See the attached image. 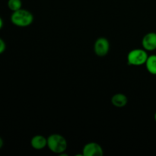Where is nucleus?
<instances>
[{"instance_id":"obj_1","label":"nucleus","mask_w":156,"mask_h":156,"mask_svg":"<svg viewBox=\"0 0 156 156\" xmlns=\"http://www.w3.org/2000/svg\"><path fill=\"white\" fill-rule=\"evenodd\" d=\"M67 146L66 140L60 134H52L47 138V147L53 153L61 155L65 152Z\"/></svg>"},{"instance_id":"obj_2","label":"nucleus","mask_w":156,"mask_h":156,"mask_svg":"<svg viewBox=\"0 0 156 156\" xmlns=\"http://www.w3.org/2000/svg\"><path fill=\"white\" fill-rule=\"evenodd\" d=\"M11 21L12 24L18 27H27L33 22L34 16L29 11L21 9L13 12L11 16Z\"/></svg>"},{"instance_id":"obj_3","label":"nucleus","mask_w":156,"mask_h":156,"mask_svg":"<svg viewBox=\"0 0 156 156\" xmlns=\"http://www.w3.org/2000/svg\"><path fill=\"white\" fill-rule=\"evenodd\" d=\"M149 55L144 49H134L127 55V62L129 66H140L146 64Z\"/></svg>"},{"instance_id":"obj_4","label":"nucleus","mask_w":156,"mask_h":156,"mask_svg":"<svg viewBox=\"0 0 156 156\" xmlns=\"http://www.w3.org/2000/svg\"><path fill=\"white\" fill-rule=\"evenodd\" d=\"M94 50L98 56H105L110 50V43L105 37H100L96 40L94 45Z\"/></svg>"},{"instance_id":"obj_5","label":"nucleus","mask_w":156,"mask_h":156,"mask_svg":"<svg viewBox=\"0 0 156 156\" xmlns=\"http://www.w3.org/2000/svg\"><path fill=\"white\" fill-rule=\"evenodd\" d=\"M103 155L104 151L101 146L94 142L87 143L82 149L83 156H102Z\"/></svg>"},{"instance_id":"obj_6","label":"nucleus","mask_w":156,"mask_h":156,"mask_svg":"<svg viewBox=\"0 0 156 156\" xmlns=\"http://www.w3.org/2000/svg\"><path fill=\"white\" fill-rule=\"evenodd\" d=\"M142 45L146 51H153L156 50V33L149 32L143 37Z\"/></svg>"},{"instance_id":"obj_7","label":"nucleus","mask_w":156,"mask_h":156,"mask_svg":"<svg viewBox=\"0 0 156 156\" xmlns=\"http://www.w3.org/2000/svg\"><path fill=\"white\" fill-rule=\"evenodd\" d=\"M30 145L36 150H41L47 146V138L41 135L34 136L30 140Z\"/></svg>"},{"instance_id":"obj_8","label":"nucleus","mask_w":156,"mask_h":156,"mask_svg":"<svg viewBox=\"0 0 156 156\" xmlns=\"http://www.w3.org/2000/svg\"><path fill=\"white\" fill-rule=\"evenodd\" d=\"M128 98L125 94L122 93H117L113 95L111 98V103L114 107L118 108H123L127 105Z\"/></svg>"},{"instance_id":"obj_9","label":"nucleus","mask_w":156,"mask_h":156,"mask_svg":"<svg viewBox=\"0 0 156 156\" xmlns=\"http://www.w3.org/2000/svg\"><path fill=\"white\" fill-rule=\"evenodd\" d=\"M148 72L152 75H156V55L149 56L146 62Z\"/></svg>"},{"instance_id":"obj_10","label":"nucleus","mask_w":156,"mask_h":156,"mask_svg":"<svg viewBox=\"0 0 156 156\" xmlns=\"http://www.w3.org/2000/svg\"><path fill=\"white\" fill-rule=\"evenodd\" d=\"M21 5H22L21 0H9L8 1V7L12 12L21 9Z\"/></svg>"},{"instance_id":"obj_11","label":"nucleus","mask_w":156,"mask_h":156,"mask_svg":"<svg viewBox=\"0 0 156 156\" xmlns=\"http://www.w3.org/2000/svg\"><path fill=\"white\" fill-rule=\"evenodd\" d=\"M5 48H6L5 43V41H3L2 39L0 38V54H2V53L5 50Z\"/></svg>"},{"instance_id":"obj_12","label":"nucleus","mask_w":156,"mask_h":156,"mask_svg":"<svg viewBox=\"0 0 156 156\" xmlns=\"http://www.w3.org/2000/svg\"><path fill=\"white\" fill-rule=\"evenodd\" d=\"M2 146H3V140H2V139L0 137V149H2Z\"/></svg>"},{"instance_id":"obj_13","label":"nucleus","mask_w":156,"mask_h":156,"mask_svg":"<svg viewBox=\"0 0 156 156\" xmlns=\"http://www.w3.org/2000/svg\"><path fill=\"white\" fill-rule=\"evenodd\" d=\"M2 26H3V21H2V19L0 18V29L2 27Z\"/></svg>"},{"instance_id":"obj_14","label":"nucleus","mask_w":156,"mask_h":156,"mask_svg":"<svg viewBox=\"0 0 156 156\" xmlns=\"http://www.w3.org/2000/svg\"><path fill=\"white\" fill-rule=\"evenodd\" d=\"M154 118H155V120L156 121V112H155V116H154Z\"/></svg>"}]
</instances>
